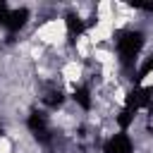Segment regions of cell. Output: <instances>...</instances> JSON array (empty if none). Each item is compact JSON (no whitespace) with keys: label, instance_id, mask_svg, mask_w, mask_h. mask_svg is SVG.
<instances>
[{"label":"cell","instance_id":"obj_1","mask_svg":"<svg viewBox=\"0 0 153 153\" xmlns=\"http://www.w3.org/2000/svg\"><path fill=\"white\" fill-rule=\"evenodd\" d=\"M0 153H14V141L0 131Z\"/></svg>","mask_w":153,"mask_h":153}]
</instances>
